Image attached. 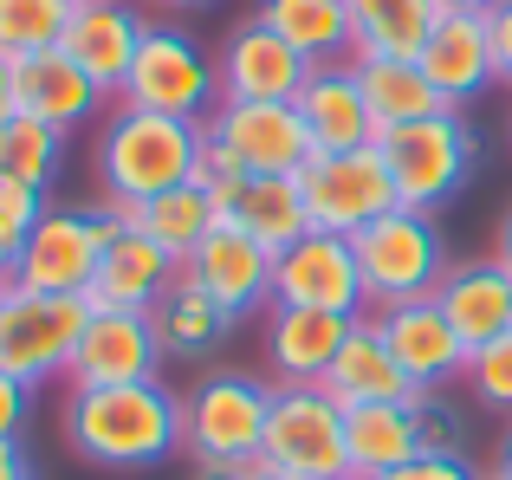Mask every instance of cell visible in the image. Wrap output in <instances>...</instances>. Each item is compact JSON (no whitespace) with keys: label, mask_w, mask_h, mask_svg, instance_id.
Instances as JSON below:
<instances>
[{"label":"cell","mask_w":512,"mask_h":480,"mask_svg":"<svg viewBox=\"0 0 512 480\" xmlns=\"http://www.w3.org/2000/svg\"><path fill=\"white\" fill-rule=\"evenodd\" d=\"M338 480H357V474H338Z\"/></svg>","instance_id":"51"},{"label":"cell","mask_w":512,"mask_h":480,"mask_svg":"<svg viewBox=\"0 0 512 480\" xmlns=\"http://www.w3.org/2000/svg\"><path fill=\"white\" fill-rule=\"evenodd\" d=\"M214 72H221V104H292L299 85L312 78V59L292 52L273 26L253 13V20H240L234 33L221 39Z\"/></svg>","instance_id":"13"},{"label":"cell","mask_w":512,"mask_h":480,"mask_svg":"<svg viewBox=\"0 0 512 480\" xmlns=\"http://www.w3.org/2000/svg\"><path fill=\"white\" fill-rule=\"evenodd\" d=\"M117 228H124L117 208H46V215L33 221V234L20 240L13 286H26V292H78V299H85Z\"/></svg>","instance_id":"9"},{"label":"cell","mask_w":512,"mask_h":480,"mask_svg":"<svg viewBox=\"0 0 512 480\" xmlns=\"http://www.w3.org/2000/svg\"><path fill=\"white\" fill-rule=\"evenodd\" d=\"M325 390L338 396L344 409H357V403H409V396H415V383L402 377V364L389 357L376 312H357V318H350L338 357H331V370H325Z\"/></svg>","instance_id":"23"},{"label":"cell","mask_w":512,"mask_h":480,"mask_svg":"<svg viewBox=\"0 0 512 480\" xmlns=\"http://www.w3.org/2000/svg\"><path fill=\"white\" fill-rule=\"evenodd\" d=\"M344 448H350V474L357 480H376V474L402 468V461H415L422 442H415L409 403H357V409H344Z\"/></svg>","instance_id":"29"},{"label":"cell","mask_w":512,"mask_h":480,"mask_svg":"<svg viewBox=\"0 0 512 480\" xmlns=\"http://www.w3.org/2000/svg\"><path fill=\"white\" fill-rule=\"evenodd\" d=\"M227 221H234V228H247L266 253H286L292 240L312 234L299 176H247L234 189V202H227Z\"/></svg>","instance_id":"28"},{"label":"cell","mask_w":512,"mask_h":480,"mask_svg":"<svg viewBox=\"0 0 512 480\" xmlns=\"http://www.w3.org/2000/svg\"><path fill=\"white\" fill-rule=\"evenodd\" d=\"M435 20V0H350V59H415Z\"/></svg>","instance_id":"26"},{"label":"cell","mask_w":512,"mask_h":480,"mask_svg":"<svg viewBox=\"0 0 512 480\" xmlns=\"http://www.w3.org/2000/svg\"><path fill=\"white\" fill-rule=\"evenodd\" d=\"M26 416H33V390L0 370V442H13V435L26 429Z\"/></svg>","instance_id":"39"},{"label":"cell","mask_w":512,"mask_h":480,"mask_svg":"<svg viewBox=\"0 0 512 480\" xmlns=\"http://www.w3.org/2000/svg\"><path fill=\"white\" fill-rule=\"evenodd\" d=\"M72 7H85V0H72Z\"/></svg>","instance_id":"52"},{"label":"cell","mask_w":512,"mask_h":480,"mask_svg":"<svg viewBox=\"0 0 512 480\" xmlns=\"http://www.w3.org/2000/svg\"><path fill=\"white\" fill-rule=\"evenodd\" d=\"M117 104L208 124L214 104H221V72H214L208 46H201L188 26L150 20V26H143V46H137V65H130L124 91H117Z\"/></svg>","instance_id":"6"},{"label":"cell","mask_w":512,"mask_h":480,"mask_svg":"<svg viewBox=\"0 0 512 480\" xmlns=\"http://www.w3.org/2000/svg\"><path fill=\"white\" fill-rule=\"evenodd\" d=\"M150 325H156V344H163V357H175V364H195V357H208L214 344L234 331V318H227L188 273H175L169 292L150 305Z\"/></svg>","instance_id":"25"},{"label":"cell","mask_w":512,"mask_h":480,"mask_svg":"<svg viewBox=\"0 0 512 480\" xmlns=\"http://www.w3.org/2000/svg\"><path fill=\"white\" fill-rule=\"evenodd\" d=\"M260 20L312 65L350 59V0H260Z\"/></svg>","instance_id":"31"},{"label":"cell","mask_w":512,"mask_h":480,"mask_svg":"<svg viewBox=\"0 0 512 480\" xmlns=\"http://www.w3.org/2000/svg\"><path fill=\"white\" fill-rule=\"evenodd\" d=\"M39 215H46V195L26 189V182H13V176H0V240L13 247V260H20V240L33 234Z\"/></svg>","instance_id":"36"},{"label":"cell","mask_w":512,"mask_h":480,"mask_svg":"<svg viewBox=\"0 0 512 480\" xmlns=\"http://www.w3.org/2000/svg\"><path fill=\"white\" fill-rule=\"evenodd\" d=\"M415 65L428 72V85H435L441 98L454 104V111H467V104H474L480 91L500 85L487 13H441L435 33H428V46L415 52Z\"/></svg>","instance_id":"19"},{"label":"cell","mask_w":512,"mask_h":480,"mask_svg":"<svg viewBox=\"0 0 512 480\" xmlns=\"http://www.w3.org/2000/svg\"><path fill=\"white\" fill-rule=\"evenodd\" d=\"M156 7H175V13H195V7H214V0H156Z\"/></svg>","instance_id":"48"},{"label":"cell","mask_w":512,"mask_h":480,"mask_svg":"<svg viewBox=\"0 0 512 480\" xmlns=\"http://www.w3.org/2000/svg\"><path fill=\"white\" fill-rule=\"evenodd\" d=\"M493 260L512 273V202H506V215H500V247H493Z\"/></svg>","instance_id":"43"},{"label":"cell","mask_w":512,"mask_h":480,"mask_svg":"<svg viewBox=\"0 0 512 480\" xmlns=\"http://www.w3.org/2000/svg\"><path fill=\"white\" fill-rule=\"evenodd\" d=\"M13 98H20V111H26V117H39V124L65 130V137H72V130H85L91 117L111 104L85 72H78L72 52H59V46L13 59Z\"/></svg>","instance_id":"20"},{"label":"cell","mask_w":512,"mask_h":480,"mask_svg":"<svg viewBox=\"0 0 512 480\" xmlns=\"http://www.w3.org/2000/svg\"><path fill=\"white\" fill-rule=\"evenodd\" d=\"M0 279H13V247L0 240Z\"/></svg>","instance_id":"49"},{"label":"cell","mask_w":512,"mask_h":480,"mask_svg":"<svg viewBox=\"0 0 512 480\" xmlns=\"http://www.w3.org/2000/svg\"><path fill=\"white\" fill-rule=\"evenodd\" d=\"M65 448L98 474H150L182 455V396L163 377L111 383V390H65L59 409Z\"/></svg>","instance_id":"1"},{"label":"cell","mask_w":512,"mask_h":480,"mask_svg":"<svg viewBox=\"0 0 512 480\" xmlns=\"http://www.w3.org/2000/svg\"><path fill=\"white\" fill-rule=\"evenodd\" d=\"M376 325H383L389 357L402 364V377H409L415 390H448V383L467 377V344H461V331L448 325V312H441L435 299L383 305Z\"/></svg>","instance_id":"16"},{"label":"cell","mask_w":512,"mask_h":480,"mask_svg":"<svg viewBox=\"0 0 512 480\" xmlns=\"http://www.w3.org/2000/svg\"><path fill=\"white\" fill-rule=\"evenodd\" d=\"M0 480H33V455H26L20 435H13V442H0Z\"/></svg>","instance_id":"41"},{"label":"cell","mask_w":512,"mask_h":480,"mask_svg":"<svg viewBox=\"0 0 512 480\" xmlns=\"http://www.w3.org/2000/svg\"><path fill=\"white\" fill-rule=\"evenodd\" d=\"M72 0H0V52L26 59V52H52L65 39Z\"/></svg>","instance_id":"33"},{"label":"cell","mask_w":512,"mask_h":480,"mask_svg":"<svg viewBox=\"0 0 512 480\" xmlns=\"http://www.w3.org/2000/svg\"><path fill=\"white\" fill-rule=\"evenodd\" d=\"M292 480H338L350 474L344 448V403L325 383H273V416H266V455Z\"/></svg>","instance_id":"8"},{"label":"cell","mask_w":512,"mask_h":480,"mask_svg":"<svg viewBox=\"0 0 512 480\" xmlns=\"http://www.w3.org/2000/svg\"><path fill=\"white\" fill-rule=\"evenodd\" d=\"M59 169H65V130L39 124V117H26V111H13L7 124H0V176H13V182L46 195L52 182H59Z\"/></svg>","instance_id":"32"},{"label":"cell","mask_w":512,"mask_h":480,"mask_svg":"<svg viewBox=\"0 0 512 480\" xmlns=\"http://www.w3.org/2000/svg\"><path fill=\"white\" fill-rule=\"evenodd\" d=\"M350 65H357V78H363L376 130H402V124H422V117H435V111H454V104L428 85V72L415 59H350Z\"/></svg>","instance_id":"30"},{"label":"cell","mask_w":512,"mask_h":480,"mask_svg":"<svg viewBox=\"0 0 512 480\" xmlns=\"http://www.w3.org/2000/svg\"><path fill=\"white\" fill-rule=\"evenodd\" d=\"M240 182H247V169H240V163H234V156H227L214 137H201V156H195V189H208V195H214V208L227 215V202H234Z\"/></svg>","instance_id":"37"},{"label":"cell","mask_w":512,"mask_h":480,"mask_svg":"<svg viewBox=\"0 0 512 480\" xmlns=\"http://www.w3.org/2000/svg\"><path fill=\"white\" fill-rule=\"evenodd\" d=\"M266 416L273 383L247 370H208L182 396V455L195 468H253L266 455Z\"/></svg>","instance_id":"4"},{"label":"cell","mask_w":512,"mask_h":480,"mask_svg":"<svg viewBox=\"0 0 512 480\" xmlns=\"http://www.w3.org/2000/svg\"><path fill=\"white\" fill-rule=\"evenodd\" d=\"M493 480H512V429L500 435V455H493Z\"/></svg>","instance_id":"45"},{"label":"cell","mask_w":512,"mask_h":480,"mask_svg":"<svg viewBox=\"0 0 512 480\" xmlns=\"http://www.w3.org/2000/svg\"><path fill=\"white\" fill-rule=\"evenodd\" d=\"M467 396H474V409H487V416H512V331L493 344H480V351H467Z\"/></svg>","instance_id":"34"},{"label":"cell","mask_w":512,"mask_h":480,"mask_svg":"<svg viewBox=\"0 0 512 480\" xmlns=\"http://www.w3.org/2000/svg\"><path fill=\"white\" fill-rule=\"evenodd\" d=\"M299 117L305 130H312V150L318 156H344V150H363V143H376L383 130H376L370 117V98H363V78L350 59H331V65H312V78L299 85Z\"/></svg>","instance_id":"18"},{"label":"cell","mask_w":512,"mask_h":480,"mask_svg":"<svg viewBox=\"0 0 512 480\" xmlns=\"http://www.w3.org/2000/svg\"><path fill=\"white\" fill-rule=\"evenodd\" d=\"M7 292H13V279H0V305H7Z\"/></svg>","instance_id":"50"},{"label":"cell","mask_w":512,"mask_h":480,"mask_svg":"<svg viewBox=\"0 0 512 480\" xmlns=\"http://www.w3.org/2000/svg\"><path fill=\"white\" fill-rule=\"evenodd\" d=\"M299 195H305L312 228L344 234V240L370 228V221H383L389 208H402L396 176L383 163V143H363V150H344V156H312L299 169Z\"/></svg>","instance_id":"10"},{"label":"cell","mask_w":512,"mask_h":480,"mask_svg":"<svg viewBox=\"0 0 512 480\" xmlns=\"http://www.w3.org/2000/svg\"><path fill=\"white\" fill-rule=\"evenodd\" d=\"M163 364V344H156L150 312H98L91 305V325L72 351L65 383L72 390H111V383H150Z\"/></svg>","instance_id":"15"},{"label":"cell","mask_w":512,"mask_h":480,"mask_svg":"<svg viewBox=\"0 0 512 480\" xmlns=\"http://www.w3.org/2000/svg\"><path fill=\"white\" fill-rule=\"evenodd\" d=\"M143 26H150V20H143L130 0H85V7H72V20H65L59 52H72L78 72H85L91 85H98L104 98L117 104V91H124L130 65H137Z\"/></svg>","instance_id":"17"},{"label":"cell","mask_w":512,"mask_h":480,"mask_svg":"<svg viewBox=\"0 0 512 480\" xmlns=\"http://www.w3.org/2000/svg\"><path fill=\"white\" fill-rule=\"evenodd\" d=\"M376 480H487V474L474 468V455H415V461H402V468H389Z\"/></svg>","instance_id":"38"},{"label":"cell","mask_w":512,"mask_h":480,"mask_svg":"<svg viewBox=\"0 0 512 480\" xmlns=\"http://www.w3.org/2000/svg\"><path fill=\"white\" fill-rule=\"evenodd\" d=\"M188 480H240V468H195Z\"/></svg>","instance_id":"47"},{"label":"cell","mask_w":512,"mask_h":480,"mask_svg":"<svg viewBox=\"0 0 512 480\" xmlns=\"http://www.w3.org/2000/svg\"><path fill=\"white\" fill-rule=\"evenodd\" d=\"M344 331H350V318H338V312L273 305V312H266V364H273L279 383H325Z\"/></svg>","instance_id":"24"},{"label":"cell","mask_w":512,"mask_h":480,"mask_svg":"<svg viewBox=\"0 0 512 480\" xmlns=\"http://www.w3.org/2000/svg\"><path fill=\"white\" fill-rule=\"evenodd\" d=\"M273 305L357 318L370 299H363V273H357V253H350V240L312 228L305 240H292L286 253H273Z\"/></svg>","instance_id":"11"},{"label":"cell","mask_w":512,"mask_h":480,"mask_svg":"<svg viewBox=\"0 0 512 480\" xmlns=\"http://www.w3.org/2000/svg\"><path fill=\"white\" fill-rule=\"evenodd\" d=\"M175 273H182V266H175L143 228H117L111 247H104V260H98V279H91L85 299L98 305V312H150V305L169 292Z\"/></svg>","instance_id":"21"},{"label":"cell","mask_w":512,"mask_h":480,"mask_svg":"<svg viewBox=\"0 0 512 480\" xmlns=\"http://www.w3.org/2000/svg\"><path fill=\"white\" fill-rule=\"evenodd\" d=\"M182 273L195 279V286L208 292V299L221 305L234 325L247 312H260V305H273V253H266L247 228H234L227 215L214 221L208 240H201V247L182 260Z\"/></svg>","instance_id":"14"},{"label":"cell","mask_w":512,"mask_h":480,"mask_svg":"<svg viewBox=\"0 0 512 480\" xmlns=\"http://www.w3.org/2000/svg\"><path fill=\"white\" fill-rule=\"evenodd\" d=\"M435 7H441V13H493L500 0H435Z\"/></svg>","instance_id":"44"},{"label":"cell","mask_w":512,"mask_h":480,"mask_svg":"<svg viewBox=\"0 0 512 480\" xmlns=\"http://www.w3.org/2000/svg\"><path fill=\"white\" fill-rule=\"evenodd\" d=\"M208 137L221 143L247 176H299L318 156L299 104H214Z\"/></svg>","instance_id":"12"},{"label":"cell","mask_w":512,"mask_h":480,"mask_svg":"<svg viewBox=\"0 0 512 480\" xmlns=\"http://www.w3.org/2000/svg\"><path fill=\"white\" fill-rule=\"evenodd\" d=\"M240 480H292V474H279L273 461H253V468H240Z\"/></svg>","instance_id":"46"},{"label":"cell","mask_w":512,"mask_h":480,"mask_svg":"<svg viewBox=\"0 0 512 480\" xmlns=\"http://www.w3.org/2000/svg\"><path fill=\"white\" fill-rule=\"evenodd\" d=\"M13 111H20V98H13V59L0 52V124H7Z\"/></svg>","instance_id":"42"},{"label":"cell","mask_w":512,"mask_h":480,"mask_svg":"<svg viewBox=\"0 0 512 480\" xmlns=\"http://www.w3.org/2000/svg\"><path fill=\"white\" fill-rule=\"evenodd\" d=\"M376 143H383L402 208H422V215H441L480 169V130L467 124V111H435L422 124L383 130Z\"/></svg>","instance_id":"5"},{"label":"cell","mask_w":512,"mask_h":480,"mask_svg":"<svg viewBox=\"0 0 512 480\" xmlns=\"http://www.w3.org/2000/svg\"><path fill=\"white\" fill-rule=\"evenodd\" d=\"M85 325H91V299L13 286L7 305H0V370L20 377L26 390H39L46 377H65Z\"/></svg>","instance_id":"7"},{"label":"cell","mask_w":512,"mask_h":480,"mask_svg":"<svg viewBox=\"0 0 512 480\" xmlns=\"http://www.w3.org/2000/svg\"><path fill=\"white\" fill-rule=\"evenodd\" d=\"M111 208H117V221H124V228H143V234H150L175 266H182L188 253L208 240L214 221H221L214 195H208V189H195V182H182V189L156 195V202H111Z\"/></svg>","instance_id":"27"},{"label":"cell","mask_w":512,"mask_h":480,"mask_svg":"<svg viewBox=\"0 0 512 480\" xmlns=\"http://www.w3.org/2000/svg\"><path fill=\"white\" fill-rule=\"evenodd\" d=\"M487 480H493V474H487Z\"/></svg>","instance_id":"53"},{"label":"cell","mask_w":512,"mask_h":480,"mask_svg":"<svg viewBox=\"0 0 512 480\" xmlns=\"http://www.w3.org/2000/svg\"><path fill=\"white\" fill-rule=\"evenodd\" d=\"M435 305L448 312L467 351H480V344L512 331V273L500 260H454L448 279L435 286Z\"/></svg>","instance_id":"22"},{"label":"cell","mask_w":512,"mask_h":480,"mask_svg":"<svg viewBox=\"0 0 512 480\" xmlns=\"http://www.w3.org/2000/svg\"><path fill=\"white\" fill-rule=\"evenodd\" d=\"M350 253H357L370 312L409 305V299H435V286L454 266V247H448V234H441V215H422V208H389L383 221H370V228L350 234Z\"/></svg>","instance_id":"3"},{"label":"cell","mask_w":512,"mask_h":480,"mask_svg":"<svg viewBox=\"0 0 512 480\" xmlns=\"http://www.w3.org/2000/svg\"><path fill=\"white\" fill-rule=\"evenodd\" d=\"M487 33H493V65H500V85L512 91V0L487 13Z\"/></svg>","instance_id":"40"},{"label":"cell","mask_w":512,"mask_h":480,"mask_svg":"<svg viewBox=\"0 0 512 480\" xmlns=\"http://www.w3.org/2000/svg\"><path fill=\"white\" fill-rule=\"evenodd\" d=\"M409 416H415V442H422V455H467V409L461 403H448L441 390H415Z\"/></svg>","instance_id":"35"},{"label":"cell","mask_w":512,"mask_h":480,"mask_svg":"<svg viewBox=\"0 0 512 480\" xmlns=\"http://www.w3.org/2000/svg\"><path fill=\"white\" fill-rule=\"evenodd\" d=\"M201 137H208V124L117 104V111L104 117V130H98L91 169H98V182H104L111 202H156V195L195 182Z\"/></svg>","instance_id":"2"}]
</instances>
